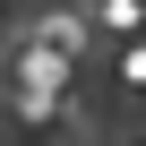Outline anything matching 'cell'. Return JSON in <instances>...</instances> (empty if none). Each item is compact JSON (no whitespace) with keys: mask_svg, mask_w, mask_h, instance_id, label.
<instances>
[{"mask_svg":"<svg viewBox=\"0 0 146 146\" xmlns=\"http://www.w3.org/2000/svg\"><path fill=\"white\" fill-rule=\"evenodd\" d=\"M120 86H146V43H129V52H120Z\"/></svg>","mask_w":146,"mask_h":146,"instance_id":"obj_1","label":"cell"}]
</instances>
